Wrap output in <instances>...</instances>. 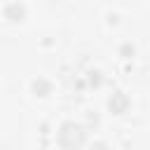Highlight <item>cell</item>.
<instances>
[{
  "label": "cell",
  "instance_id": "obj_2",
  "mask_svg": "<svg viewBox=\"0 0 150 150\" xmlns=\"http://www.w3.org/2000/svg\"><path fill=\"white\" fill-rule=\"evenodd\" d=\"M127 96L124 94H115L112 98H110V108H112V112H124L127 110Z\"/></svg>",
  "mask_w": 150,
  "mask_h": 150
},
{
  "label": "cell",
  "instance_id": "obj_1",
  "mask_svg": "<svg viewBox=\"0 0 150 150\" xmlns=\"http://www.w3.org/2000/svg\"><path fill=\"white\" fill-rule=\"evenodd\" d=\"M59 143H61L63 148H80V145L84 143V131H82V127H80V124H73V122L63 124L61 131H59Z\"/></svg>",
  "mask_w": 150,
  "mask_h": 150
},
{
  "label": "cell",
  "instance_id": "obj_3",
  "mask_svg": "<svg viewBox=\"0 0 150 150\" xmlns=\"http://www.w3.org/2000/svg\"><path fill=\"white\" fill-rule=\"evenodd\" d=\"M33 87H35V91H38V89L42 91L40 96H47V94H49V84H47V82H42V80H40V82H35Z\"/></svg>",
  "mask_w": 150,
  "mask_h": 150
}]
</instances>
